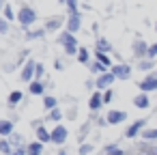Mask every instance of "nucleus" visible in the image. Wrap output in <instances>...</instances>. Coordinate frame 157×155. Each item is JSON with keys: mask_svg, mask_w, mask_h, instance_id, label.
<instances>
[{"mask_svg": "<svg viewBox=\"0 0 157 155\" xmlns=\"http://www.w3.org/2000/svg\"><path fill=\"white\" fill-rule=\"evenodd\" d=\"M37 20H39V13H37V9L33 5H28V2L17 5V24L24 30H30L37 24Z\"/></svg>", "mask_w": 157, "mask_h": 155, "instance_id": "f257e3e1", "label": "nucleus"}, {"mask_svg": "<svg viewBox=\"0 0 157 155\" xmlns=\"http://www.w3.org/2000/svg\"><path fill=\"white\" fill-rule=\"evenodd\" d=\"M148 48H151V43L144 41V37H142L140 33H136V39L131 41V54H133L136 63H138V60H144V58L148 56Z\"/></svg>", "mask_w": 157, "mask_h": 155, "instance_id": "f03ea898", "label": "nucleus"}, {"mask_svg": "<svg viewBox=\"0 0 157 155\" xmlns=\"http://www.w3.org/2000/svg\"><path fill=\"white\" fill-rule=\"evenodd\" d=\"M146 127H148V118H138V121H133L131 125H127L125 138H127V140H136V138L142 136V131H144Z\"/></svg>", "mask_w": 157, "mask_h": 155, "instance_id": "7ed1b4c3", "label": "nucleus"}, {"mask_svg": "<svg viewBox=\"0 0 157 155\" xmlns=\"http://www.w3.org/2000/svg\"><path fill=\"white\" fill-rule=\"evenodd\" d=\"M67 140H69V127L67 125H56V127H52V144H56L58 149H63V146H67Z\"/></svg>", "mask_w": 157, "mask_h": 155, "instance_id": "20e7f679", "label": "nucleus"}, {"mask_svg": "<svg viewBox=\"0 0 157 155\" xmlns=\"http://www.w3.org/2000/svg\"><path fill=\"white\" fill-rule=\"evenodd\" d=\"M112 76L118 80V82H127V80H131V76H133V67L129 65V63H121V65H114L112 69Z\"/></svg>", "mask_w": 157, "mask_h": 155, "instance_id": "39448f33", "label": "nucleus"}, {"mask_svg": "<svg viewBox=\"0 0 157 155\" xmlns=\"http://www.w3.org/2000/svg\"><path fill=\"white\" fill-rule=\"evenodd\" d=\"M65 24H67V15H52V17H48L45 20V24H43V28L48 30V33H63L65 30Z\"/></svg>", "mask_w": 157, "mask_h": 155, "instance_id": "423d86ee", "label": "nucleus"}, {"mask_svg": "<svg viewBox=\"0 0 157 155\" xmlns=\"http://www.w3.org/2000/svg\"><path fill=\"white\" fill-rule=\"evenodd\" d=\"M37 63L39 60H35V58H30L22 69H20V80L24 82V84H30V82H35V71H37Z\"/></svg>", "mask_w": 157, "mask_h": 155, "instance_id": "0eeeda50", "label": "nucleus"}, {"mask_svg": "<svg viewBox=\"0 0 157 155\" xmlns=\"http://www.w3.org/2000/svg\"><path fill=\"white\" fill-rule=\"evenodd\" d=\"M138 93H146V95L157 93V76H155V73L144 76V78L138 82Z\"/></svg>", "mask_w": 157, "mask_h": 155, "instance_id": "6e6552de", "label": "nucleus"}, {"mask_svg": "<svg viewBox=\"0 0 157 155\" xmlns=\"http://www.w3.org/2000/svg\"><path fill=\"white\" fill-rule=\"evenodd\" d=\"M116 82V78L112 76V71H108V73H103V76H99V78H95V88L97 91H101V93H105V91H110L112 88V84Z\"/></svg>", "mask_w": 157, "mask_h": 155, "instance_id": "1a4fd4ad", "label": "nucleus"}, {"mask_svg": "<svg viewBox=\"0 0 157 155\" xmlns=\"http://www.w3.org/2000/svg\"><path fill=\"white\" fill-rule=\"evenodd\" d=\"M105 118H108L110 125H123V123L129 118V114H127L125 110H108V112H105Z\"/></svg>", "mask_w": 157, "mask_h": 155, "instance_id": "9d476101", "label": "nucleus"}, {"mask_svg": "<svg viewBox=\"0 0 157 155\" xmlns=\"http://www.w3.org/2000/svg\"><path fill=\"white\" fill-rule=\"evenodd\" d=\"M65 30L71 33V35H78V33L82 30V13H80V15H67Z\"/></svg>", "mask_w": 157, "mask_h": 155, "instance_id": "9b49d317", "label": "nucleus"}, {"mask_svg": "<svg viewBox=\"0 0 157 155\" xmlns=\"http://www.w3.org/2000/svg\"><path fill=\"white\" fill-rule=\"evenodd\" d=\"M101 108H103V93H101V91L90 93V99H88V110H90V114H97Z\"/></svg>", "mask_w": 157, "mask_h": 155, "instance_id": "f8f14e48", "label": "nucleus"}, {"mask_svg": "<svg viewBox=\"0 0 157 155\" xmlns=\"http://www.w3.org/2000/svg\"><path fill=\"white\" fill-rule=\"evenodd\" d=\"M28 93L33 95V97H45L48 95V82H39V80H35V82H30L28 84Z\"/></svg>", "mask_w": 157, "mask_h": 155, "instance_id": "ddd939ff", "label": "nucleus"}, {"mask_svg": "<svg viewBox=\"0 0 157 155\" xmlns=\"http://www.w3.org/2000/svg\"><path fill=\"white\" fill-rule=\"evenodd\" d=\"M95 52H103V54H110L112 56V52H114V48H112V43H110V39L108 37H95Z\"/></svg>", "mask_w": 157, "mask_h": 155, "instance_id": "4468645a", "label": "nucleus"}, {"mask_svg": "<svg viewBox=\"0 0 157 155\" xmlns=\"http://www.w3.org/2000/svg\"><path fill=\"white\" fill-rule=\"evenodd\" d=\"M43 118H45V125H50V123H52V127H56V125H60V123H63V118H65V110H63V108H56V110L48 112Z\"/></svg>", "mask_w": 157, "mask_h": 155, "instance_id": "2eb2a0df", "label": "nucleus"}, {"mask_svg": "<svg viewBox=\"0 0 157 155\" xmlns=\"http://www.w3.org/2000/svg\"><path fill=\"white\" fill-rule=\"evenodd\" d=\"M136 71H142L144 76H151V73L157 71V63H155V60H148V58L138 60V63H136Z\"/></svg>", "mask_w": 157, "mask_h": 155, "instance_id": "dca6fc26", "label": "nucleus"}, {"mask_svg": "<svg viewBox=\"0 0 157 155\" xmlns=\"http://www.w3.org/2000/svg\"><path fill=\"white\" fill-rule=\"evenodd\" d=\"M15 134V123L9 118H0V138H11Z\"/></svg>", "mask_w": 157, "mask_h": 155, "instance_id": "f3484780", "label": "nucleus"}, {"mask_svg": "<svg viewBox=\"0 0 157 155\" xmlns=\"http://www.w3.org/2000/svg\"><path fill=\"white\" fill-rule=\"evenodd\" d=\"M45 35H48V30H45L43 26H41V28H30V30L24 33V41H28V43H30V41H39V39H43Z\"/></svg>", "mask_w": 157, "mask_h": 155, "instance_id": "a211bd4d", "label": "nucleus"}, {"mask_svg": "<svg viewBox=\"0 0 157 155\" xmlns=\"http://www.w3.org/2000/svg\"><path fill=\"white\" fill-rule=\"evenodd\" d=\"M22 101H24V93H22L20 88H15V91H11V93H9V97H7V108H9V110H13V108H15V106H20Z\"/></svg>", "mask_w": 157, "mask_h": 155, "instance_id": "6ab92c4d", "label": "nucleus"}, {"mask_svg": "<svg viewBox=\"0 0 157 155\" xmlns=\"http://www.w3.org/2000/svg\"><path fill=\"white\" fill-rule=\"evenodd\" d=\"M35 140H39L41 144H52V129H48V125L39 127L35 131Z\"/></svg>", "mask_w": 157, "mask_h": 155, "instance_id": "aec40b11", "label": "nucleus"}, {"mask_svg": "<svg viewBox=\"0 0 157 155\" xmlns=\"http://www.w3.org/2000/svg\"><path fill=\"white\" fill-rule=\"evenodd\" d=\"M133 106H136L138 110H148V108H151V95L138 93V95L133 97Z\"/></svg>", "mask_w": 157, "mask_h": 155, "instance_id": "412c9836", "label": "nucleus"}, {"mask_svg": "<svg viewBox=\"0 0 157 155\" xmlns=\"http://www.w3.org/2000/svg\"><path fill=\"white\" fill-rule=\"evenodd\" d=\"M93 127H95V123H93L90 118H88L84 125H80V129H78V142H80V144H84V142H86V138H88V134H90V129H93Z\"/></svg>", "mask_w": 157, "mask_h": 155, "instance_id": "4be33fe9", "label": "nucleus"}, {"mask_svg": "<svg viewBox=\"0 0 157 155\" xmlns=\"http://www.w3.org/2000/svg\"><path fill=\"white\" fill-rule=\"evenodd\" d=\"M41 106H43L45 114H48V112H52V110H56V108H60V106H58V99H56L54 95H45V97L41 99Z\"/></svg>", "mask_w": 157, "mask_h": 155, "instance_id": "5701e85b", "label": "nucleus"}, {"mask_svg": "<svg viewBox=\"0 0 157 155\" xmlns=\"http://www.w3.org/2000/svg\"><path fill=\"white\" fill-rule=\"evenodd\" d=\"M142 142H148V144H157V127H146L140 136Z\"/></svg>", "mask_w": 157, "mask_h": 155, "instance_id": "b1692460", "label": "nucleus"}, {"mask_svg": "<svg viewBox=\"0 0 157 155\" xmlns=\"http://www.w3.org/2000/svg\"><path fill=\"white\" fill-rule=\"evenodd\" d=\"M56 43L58 45H71V43H78V39H75V35H71V33H67V30H63L58 37H56Z\"/></svg>", "mask_w": 157, "mask_h": 155, "instance_id": "393cba45", "label": "nucleus"}, {"mask_svg": "<svg viewBox=\"0 0 157 155\" xmlns=\"http://www.w3.org/2000/svg\"><path fill=\"white\" fill-rule=\"evenodd\" d=\"M88 71H90V76H93V78H99V76H103V73H108L110 69H108L105 65H101V63H97V60H93V63L88 65Z\"/></svg>", "mask_w": 157, "mask_h": 155, "instance_id": "a878e982", "label": "nucleus"}, {"mask_svg": "<svg viewBox=\"0 0 157 155\" xmlns=\"http://www.w3.org/2000/svg\"><path fill=\"white\" fill-rule=\"evenodd\" d=\"M93 58H95L97 63L105 65L108 69H112V67H114V60H112V56H110V54H103V52H93Z\"/></svg>", "mask_w": 157, "mask_h": 155, "instance_id": "bb28decb", "label": "nucleus"}, {"mask_svg": "<svg viewBox=\"0 0 157 155\" xmlns=\"http://www.w3.org/2000/svg\"><path fill=\"white\" fill-rule=\"evenodd\" d=\"M2 17L9 22V24H15L17 22V13H15V9H13V5H5V11H2Z\"/></svg>", "mask_w": 157, "mask_h": 155, "instance_id": "cd10ccee", "label": "nucleus"}, {"mask_svg": "<svg viewBox=\"0 0 157 155\" xmlns=\"http://www.w3.org/2000/svg\"><path fill=\"white\" fill-rule=\"evenodd\" d=\"M80 65H90L93 60H90V52H88V48H84V45H80V52H78V58H75Z\"/></svg>", "mask_w": 157, "mask_h": 155, "instance_id": "c85d7f7f", "label": "nucleus"}, {"mask_svg": "<svg viewBox=\"0 0 157 155\" xmlns=\"http://www.w3.org/2000/svg\"><path fill=\"white\" fill-rule=\"evenodd\" d=\"M45 144H41L39 140H30L28 142V155H43Z\"/></svg>", "mask_w": 157, "mask_h": 155, "instance_id": "c756f323", "label": "nucleus"}, {"mask_svg": "<svg viewBox=\"0 0 157 155\" xmlns=\"http://www.w3.org/2000/svg\"><path fill=\"white\" fill-rule=\"evenodd\" d=\"M103 155H125V149L118 146V142H114V144H105V146H103Z\"/></svg>", "mask_w": 157, "mask_h": 155, "instance_id": "7c9ffc66", "label": "nucleus"}, {"mask_svg": "<svg viewBox=\"0 0 157 155\" xmlns=\"http://www.w3.org/2000/svg\"><path fill=\"white\" fill-rule=\"evenodd\" d=\"M7 140L11 142V146H13V149H17V146H26V144H28V142L24 140V136H22L20 131H15V134H13L11 138H7Z\"/></svg>", "mask_w": 157, "mask_h": 155, "instance_id": "2f4dec72", "label": "nucleus"}, {"mask_svg": "<svg viewBox=\"0 0 157 155\" xmlns=\"http://www.w3.org/2000/svg\"><path fill=\"white\" fill-rule=\"evenodd\" d=\"M90 121L95 123V127H99V129H103V127H108L110 123H108V118H105V114H90Z\"/></svg>", "mask_w": 157, "mask_h": 155, "instance_id": "473e14b6", "label": "nucleus"}, {"mask_svg": "<svg viewBox=\"0 0 157 155\" xmlns=\"http://www.w3.org/2000/svg\"><path fill=\"white\" fill-rule=\"evenodd\" d=\"M65 7H67V15H80V5L75 0H65Z\"/></svg>", "mask_w": 157, "mask_h": 155, "instance_id": "72a5a7b5", "label": "nucleus"}, {"mask_svg": "<svg viewBox=\"0 0 157 155\" xmlns=\"http://www.w3.org/2000/svg\"><path fill=\"white\" fill-rule=\"evenodd\" d=\"M93 151H95V144L93 142H84V144L78 146V155H90Z\"/></svg>", "mask_w": 157, "mask_h": 155, "instance_id": "f704fd0d", "label": "nucleus"}, {"mask_svg": "<svg viewBox=\"0 0 157 155\" xmlns=\"http://www.w3.org/2000/svg\"><path fill=\"white\" fill-rule=\"evenodd\" d=\"M0 153L2 155H11L13 153V146H11V142L7 138H0Z\"/></svg>", "mask_w": 157, "mask_h": 155, "instance_id": "c9c22d12", "label": "nucleus"}, {"mask_svg": "<svg viewBox=\"0 0 157 155\" xmlns=\"http://www.w3.org/2000/svg\"><path fill=\"white\" fill-rule=\"evenodd\" d=\"M65 118H67V121H75V118H78V103H71V106L67 108Z\"/></svg>", "mask_w": 157, "mask_h": 155, "instance_id": "e433bc0d", "label": "nucleus"}, {"mask_svg": "<svg viewBox=\"0 0 157 155\" xmlns=\"http://www.w3.org/2000/svg\"><path fill=\"white\" fill-rule=\"evenodd\" d=\"M67 60H69V58L58 56V58L54 60V69H56V71H65V69H67Z\"/></svg>", "mask_w": 157, "mask_h": 155, "instance_id": "4c0bfd02", "label": "nucleus"}, {"mask_svg": "<svg viewBox=\"0 0 157 155\" xmlns=\"http://www.w3.org/2000/svg\"><path fill=\"white\" fill-rule=\"evenodd\" d=\"M43 78H45V65H43V63H37V71H35V80H39V82H43Z\"/></svg>", "mask_w": 157, "mask_h": 155, "instance_id": "58836bf2", "label": "nucleus"}, {"mask_svg": "<svg viewBox=\"0 0 157 155\" xmlns=\"http://www.w3.org/2000/svg\"><path fill=\"white\" fill-rule=\"evenodd\" d=\"M11 26H13V24H9L5 17H0V35H9V33H11Z\"/></svg>", "mask_w": 157, "mask_h": 155, "instance_id": "ea45409f", "label": "nucleus"}, {"mask_svg": "<svg viewBox=\"0 0 157 155\" xmlns=\"http://www.w3.org/2000/svg\"><path fill=\"white\" fill-rule=\"evenodd\" d=\"M112 101H114V88H110V91L103 93V106H110Z\"/></svg>", "mask_w": 157, "mask_h": 155, "instance_id": "a19ab883", "label": "nucleus"}, {"mask_svg": "<svg viewBox=\"0 0 157 155\" xmlns=\"http://www.w3.org/2000/svg\"><path fill=\"white\" fill-rule=\"evenodd\" d=\"M148 60H157V41H153L151 43V48H148V56H146Z\"/></svg>", "mask_w": 157, "mask_h": 155, "instance_id": "79ce46f5", "label": "nucleus"}, {"mask_svg": "<svg viewBox=\"0 0 157 155\" xmlns=\"http://www.w3.org/2000/svg\"><path fill=\"white\" fill-rule=\"evenodd\" d=\"M45 125V118H35V121H30V129L33 131H37L39 127H43Z\"/></svg>", "mask_w": 157, "mask_h": 155, "instance_id": "37998d69", "label": "nucleus"}, {"mask_svg": "<svg viewBox=\"0 0 157 155\" xmlns=\"http://www.w3.org/2000/svg\"><path fill=\"white\" fill-rule=\"evenodd\" d=\"M11 155H28V144H26V146H17V149H13Z\"/></svg>", "mask_w": 157, "mask_h": 155, "instance_id": "c03bdc74", "label": "nucleus"}, {"mask_svg": "<svg viewBox=\"0 0 157 155\" xmlns=\"http://www.w3.org/2000/svg\"><path fill=\"white\" fill-rule=\"evenodd\" d=\"M15 69H20V67H17V65H15V63H7V65H5V69H2V71H5V73H13V71H15Z\"/></svg>", "mask_w": 157, "mask_h": 155, "instance_id": "a18cd8bd", "label": "nucleus"}, {"mask_svg": "<svg viewBox=\"0 0 157 155\" xmlns=\"http://www.w3.org/2000/svg\"><path fill=\"white\" fill-rule=\"evenodd\" d=\"M90 9H93V7H90V5H84V2H82V5H80V11H82V13H84V11H90Z\"/></svg>", "mask_w": 157, "mask_h": 155, "instance_id": "49530a36", "label": "nucleus"}, {"mask_svg": "<svg viewBox=\"0 0 157 155\" xmlns=\"http://www.w3.org/2000/svg\"><path fill=\"white\" fill-rule=\"evenodd\" d=\"M56 155H69V153H67V146H63V149H58V153H56Z\"/></svg>", "mask_w": 157, "mask_h": 155, "instance_id": "de8ad7c7", "label": "nucleus"}, {"mask_svg": "<svg viewBox=\"0 0 157 155\" xmlns=\"http://www.w3.org/2000/svg\"><path fill=\"white\" fill-rule=\"evenodd\" d=\"M5 5H7V2H2V0H0V17H2V11H5Z\"/></svg>", "mask_w": 157, "mask_h": 155, "instance_id": "09e8293b", "label": "nucleus"}, {"mask_svg": "<svg viewBox=\"0 0 157 155\" xmlns=\"http://www.w3.org/2000/svg\"><path fill=\"white\" fill-rule=\"evenodd\" d=\"M153 28H155V33H157V22H153Z\"/></svg>", "mask_w": 157, "mask_h": 155, "instance_id": "8fccbe9b", "label": "nucleus"}, {"mask_svg": "<svg viewBox=\"0 0 157 155\" xmlns=\"http://www.w3.org/2000/svg\"><path fill=\"white\" fill-rule=\"evenodd\" d=\"M136 155H144V153H136Z\"/></svg>", "mask_w": 157, "mask_h": 155, "instance_id": "3c124183", "label": "nucleus"}]
</instances>
